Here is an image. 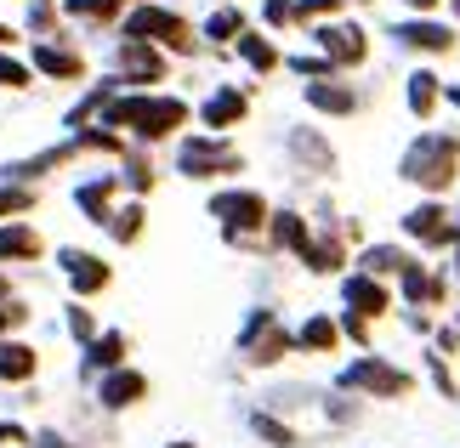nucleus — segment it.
I'll use <instances>...</instances> for the list:
<instances>
[{
	"label": "nucleus",
	"instance_id": "16",
	"mask_svg": "<svg viewBox=\"0 0 460 448\" xmlns=\"http://www.w3.org/2000/svg\"><path fill=\"white\" fill-rule=\"evenodd\" d=\"M114 176H97V182H80L75 188V205L85 210V222H97V227H109V216H114Z\"/></svg>",
	"mask_w": 460,
	"mask_h": 448
},
{
	"label": "nucleus",
	"instance_id": "25",
	"mask_svg": "<svg viewBox=\"0 0 460 448\" xmlns=\"http://www.w3.org/2000/svg\"><path fill=\"white\" fill-rule=\"evenodd\" d=\"M438 92H444V85H438V75H427V68H420V75H410V109H415L420 119L438 109Z\"/></svg>",
	"mask_w": 460,
	"mask_h": 448
},
{
	"label": "nucleus",
	"instance_id": "11",
	"mask_svg": "<svg viewBox=\"0 0 460 448\" xmlns=\"http://www.w3.org/2000/svg\"><path fill=\"white\" fill-rule=\"evenodd\" d=\"M97 398H102V408H131V403L148 398V374H137V369H109V374H102V386H97Z\"/></svg>",
	"mask_w": 460,
	"mask_h": 448
},
{
	"label": "nucleus",
	"instance_id": "42",
	"mask_svg": "<svg viewBox=\"0 0 460 448\" xmlns=\"http://www.w3.org/2000/svg\"><path fill=\"white\" fill-rule=\"evenodd\" d=\"M335 6H341V0H302V6H296V17H330Z\"/></svg>",
	"mask_w": 460,
	"mask_h": 448
},
{
	"label": "nucleus",
	"instance_id": "8",
	"mask_svg": "<svg viewBox=\"0 0 460 448\" xmlns=\"http://www.w3.org/2000/svg\"><path fill=\"white\" fill-rule=\"evenodd\" d=\"M296 347L290 329H279L273 312H251V324H244V352H251V364H279Z\"/></svg>",
	"mask_w": 460,
	"mask_h": 448
},
{
	"label": "nucleus",
	"instance_id": "48",
	"mask_svg": "<svg viewBox=\"0 0 460 448\" xmlns=\"http://www.w3.org/2000/svg\"><path fill=\"white\" fill-rule=\"evenodd\" d=\"M410 6H415V12H427V6H438V0H410Z\"/></svg>",
	"mask_w": 460,
	"mask_h": 448
},
{
	"label": "nucleus",
	"instance_id": "36",
	"mask_svg": "<svg viewBox=\"0 0 460 448\" xmlns=\"http://www.w3.org/2000/svg\"><path fill=\"white\" fill-rule=\"evenodd\" d=\"M296 154H302V159H313L318 171H330V148H324V142H318V136H307V131H296Z\"/></svg>",
	"mask_w": 460,
	"mask_h": 448
},
{
	"label": "nucleus",
	"instance_id": "6",
	"mask_svg": "<svg viewBox=\"0 0 460 448\" xmlns=\"http://www.w3.org/2000/svg\"><path fill=\"white\" fill-rule=\"evenodd\" d=\"M210 216H217L227 227V239L239 244L244 233H256L268 222V199H261V193H217V199H210Z\"/></svg>",
	"mask_w": 460,
	"mask_h": 448
},
{
	"label": "nucleus",
	"instance_id": "35",
	"mask_svg": "<svg viewBox=\"0 0 460 448\" xmlns=\"http://www.w3.org/2000/svg\"><path fill=\"white\" fill-rule=\"evenodd\" d=\"M51 23H58V0H29V29L51 34Z\"/></svg>",
	"mask_w": 460,
	"mask_h": 448
},
{
	"label": "nucleus",
	"instance_id": "10",
	"mask_svg": "<svg viewBox=\"0 0 460 448\" xmlns=\"http://www.w3.org/2000/svg\"><path fill=\"white\" fill-rule=\"evenodd\" d=\"M119 80H131V85L165 80V57H159L148 40H119Z\"/></svg>",
	"mask_w": 460,
	"mask_h": 448
},
{
	"label": "nucleus",
	"instance_id": "43",
	"mask_svg": "<svg viewBox=\"0 0 460 448\" xmlns=\"http://www.w3.org/2000/svg\"><path fill=\"white\" fill-rule=\"evenodd\" d=\"M12 443H29V432H23V426H6V420H0V448H12Z\"/></svg>",
	"mask_w": 460,
	"mask_h": 448
},
{
	"label": "nucleus",
	"instance_id": "29",
	"mask_svg": "<svg viewBox=\"0 0 460 448\" xmlns=\"http://www.w3.org/2000/svg\"><path fill=\"white\" fill-rule=\"evenodd\" d=\"M34 199H40L34 188H23V182H0V222H12V216H23V210H34Z\"/></svg>",
	"mask_w": 460,
	"mask_h": 448
},
{
	"label": "nucleus",
	"instance_id": "51",
	"mask_svg": "<svg viewBox=\"0 0 460 448\" xmlns=\"http://www.w3.org/2000/svg\"><path fill=\"white\" fill-rule=\"evenodd\" d=\"M137 6H143V0H137Z\"/></svg>",
	"mask_w": 460,
	"mask_h": 448
},
{
	"label": "nucleus",
	"instance_id": "30",
	"mask_svg": "<svg viewBox=\"0 0 460 448\" xmlns=\"http://www.w3.org/2000/svg\"><path fill=\"white\" fill-rule=\"evenodd\" d=\"M403 250H393V244H376V250H364V273L369 278H386V273H403Z\"/></svg>",
	"mask_w": 460,
	"mask_h": 448
},
{
	"label": "nucleus",
	"instance_id": "15",
	"mask_svg": "<svg viewBox=\"0 0 460 448\" xmlns=\"http://www.w3.org/2000/svg\"><path fill=\"white\" fill-rule=\"evenodd\" d=\"M34 369H40V352L29 347V340H12V335H0V381H34Z\"/></svg>",
	"mask_w": 460,
	"mask_h": 448
},
{
	"label": "nucleus",
	"instance_id": "19",
	"mask_svg": "<svg viewBox=\"0 0 460 448\" xmlns=\"http://www.w3.org/2000/svg\"><path fill=\"white\" fill-rule=\"evenodd\" d=\"M307 102L324 109V114H352L358 109V97H352L347 85H335V80H307Z\"/></svg>",
	"mask_w": 460,
	"mask_h": 448
},
{
	"label": "nucleus",
	"instance_id": "49",
	"mask_svg": "<svg viewBox=\"0 0 460 448\" xmlns=\"http://www.w3.org/2000/svg\"><path fill=\"white\" fill-rule=\"evenodd\" d=\"M449 102H460V85H455V92H449Z\"/></svg>",
	"mask_w": 460,
	"mask_h": 448
},
{
	"label": "nucleus",
	"instance_id": "20",
	"mask_svg": "<svg viewBox=\"0 0 460 448\" xmlns=\"http://www.w3.org/2000/svg\"><path fill=\"white\" fill-rule=\"evenodd\" d=\"M398 40H403V46H415V51H449V46H455V34H449L444 23H403V29H398Z\"/></svg>",
	"mask_w": 460,
	"mask_h": 448
},
{
	"label": "nucleus",
	"instance_id": "47",
	"mask_svg": "<svg viewBox=\"0 0 460 448\" xmlns=\"http://www.w3.org/2000/svg\"><path fill=\"white\" fill-rule=\"evenodd\" d=\"M0 301H12V278L6 273H0Z\"/></svg>",
	"mask_w": 460,
	"mask_h": 448
},
{
	"label": "nucleus",
	"instance_id": "1",
	"mask_svg": "<svg viewBox=\"0 0 460 448\" xmlns=\"http://www.w3.org/2000/svg\"><path fill=\"white\" fill-rule=\"evenodd\" d=\"M182 119H188L182 97H109L102 102V125H119V131H131L137 142L171 136Z\"/></svg>",
	"mask_w": 460,
	"mask_h": 448
},
{
	"label": "nucleus",
	"instance_id": "52",
	"mask_svg": "<svg viewBox=\"0 0 460 448\" xmlns=\"http://www.w3.org/2000/svg\"><path fill=\"white\" fill-rule=\"evenodd\" d=\"M455 12H460V6H455Z\"/></svg>",
	"mask_w": 460,
	"mask_h": 448
},
{
	"label": "nucleus",
	"instance_id": "18",
	"mask_svg": "<svg viewBox=\"0 0 460 448\" xmlns=\"http://www.w3.org/2000/svg\"><path fill=\"white\" fill-rule=\"evenodd\" d=\"M244 109H251V102H244V92L222 85V92H210V97H205V125H210V131H227V125H239V119H244Z\"/></svg>",
	"mask_w": 460,
	"mask_h": 448
},
{
	"label": "nucleus",
	"instance_id": "38",
	"mask_svg": "<svg viewBox=\"0 0 460 448\" xmlns=\"http://www.w3.org/2000/svg\"><path fill=\"white\" fill-rule=\"evenodd\" d=\"M68 335H75V340H92V335H97V318L85 312L80 301H75V307H68Z\"/></svg>",
	"mask_w": 460,
	"mask_h": 448
},
{
	"label": "nucleus",
	"instance_id": "50",
	"mask_svg": "<svg viewBox=\"0 0 460 448\" xmlns=\"http://www.w3.org/2000/svg\"><path fill=\"white\" fill-rule=\"evenodd\" d=\"M171 448H193V443H171Z\"/></svg>",
	"mask_w": 460,
	"mask_h": 448
},
{
	"label": "nucleus",
	"instance_id": "7",
	"mask_svg": "<svg viewBox=\"0 0 460 448\" xmlns=\"http://www.w3.org/2000/svg\"><path fill=\"white\" fill-rule=\"evenodd\" d=\"M58 267H63V278L75 284V295H102L114 284V267L102 261V256H92V250H58Z\"/></svg>",
	"mask_w": 460,
	"mask_h": 448
},
{
	"label": "nucleus",
	"instance_id": "40",
	"mask_svg": "<svg viewBox=\"0 0 460 448\" xmlns=\"http://www.w3.org/2000/svg\"><path fill=\"white\" fill-rule=\"evenodd\" d=\"M296 75H307V80H330V63L324 57H290Z\"/></svg>",
	"mask_w": 460,
	"mask_h": 448
},
{
	"label": "nucleus",
	"instance_id": "26",
	"mask_svg": "<svg viewBox=\"0 0 460 448\" xmlns=\"http://www.w3.org/2000/svg\"><path fill=\"white\" fill-rule=\"evenodd\" d=\"M273 222V244H285V250H296L302 256V244H307V222L302 216H290V210H279V216H268Z\"/></svg>",
	"mask_w": 460,
	"mask_h": 448
},
{
	"label": "nucleus",
	"instance_id": "12",
	"mask_svg": "<svg viewBox=\"0 0 460 448\" xmlns=\"http://www.w3.org/2000/svg\"><path fill=\"white\" fill-rule=\"evenodd\" d=\"M341 295H347V312H358V318H381L386 307H393L386 284H381V278H369V273H352Z\"/></svg>",
	"mask_w": 460,
	"mask_h": 448
},
{
	"label": "nucleus",
	"instance_id": "44",
	"mask_svg": "<svg viewBox=\"0 0 460 448\" xmlns=\"http://www.w3.org/2000/svg\"><path fill=\"white\" fill-rule=\"evenodd\" d=\"M341 329H347L352 340H364V318H358V312H347V318H341Z\"/></svg>",
	"mask_w": 460,
	"mask_h": 448
},
{
	"label": "nucleus",
	"instance_id": "28",
	"mask_svg": "<svg viewBox=\"0 0 460 448\" xmlns=\"http://www.w3.org/2000/svg\"><path fill=\"white\" fill-rule=\"evenodd\" d=\"M302 261L313 267V273H335V267H341V244H335V239H307Z\"/></svg>",
	"mask_w": 460,
	"mask_h": 448
},
{
	"label": "nucleus",
	"instance_id": "24",
	"mask_svg": "<svg viewBox=\"0 0 460 448\" xmlns=\"http://www.w3.org/2000/svg\"><path fill=\"white\" fill-rule=\"evenodd\" d=\"M239 57L256 68V75H268V68H279V51L273 40H261V34H239Z\"/></svg>",
	"mask_w": 460,
	"mask_h": 448
},
{
	"label": "nucleus",
	"instance_id": "41",
	"mask_svg": "<svg viewBox=\"0 0 460 448\" xmlns=\"http://www.w3.org/2000/svg\"><path fill=\"white\" fill-rule=\"evenodd\" d=\"M268 23H273V29L296 23V6H290V0H268Z\"/></svg>",
	"mask_w": 460,
	"mask_h": 448
},
{
	"label": "nucleus",
	"instance_id": "33",
	"mask_svg": "<svg viewBox=\"0 0 460 448\" xmlns=\"http://www.w3.org/2000/svg\"><path fill=\"white\" fill-rule=\"evenodd\" d=\"M251 426H256V437H268L273 448H296V443H302V437H296V432H290L285 420H273V415H256Z\"/></svg>",
	"mask_w": 460,
	"mask_h": 448
},
{
	"label": "nucleus",
	"instance_id": "23",
	"mask_svg": "<svg viewBox=\"0 0 460 448\" xmlns=\"http://www.w3.org/2000/svg\"><path fill=\"white\" fill-rule=\"evenodd\" d=\"M335 340H341V329H335L330 318H307L302 335H296V347L302 352H335Z\"/></svg>",
	"mask_w": 460,
	"mask_h": 448
},
{
	"label": "nucleus",
	"instance_id": "5",
	"mask_svg": "<svg viewBox=\"0 0 460 448\" xmlns=\"http://www.w3.org/2000/svg\"><path fill=\"white\" fill-rule=\"evenodd\" d=\"M341 386H352V391H369V398H403L415 381L403 369H393V364H381V357H358V364H347L341 369Z\"/></svg>",
	"mask_w": 460,
	"mask_h": 448
},
{
	"label": "nucleus",
	"instance_id": "3",
	"mask_svg": "<svg viewBox=\"0 0 460 448\" xmlns=\"http://www.w3.org/2000/svg\"><path fill=\"white\" fill-rule=\"evenodd\" d=\"M126 40H148V46H171V51H193V29L182 23L176 12L165 6H137L131 12V23H126Z\"/></svg>",
	"mask_w": 460,
	"mask_h": 448
},
{
	"label": "nucleus",
	"instance_id": "13",
	"mask_svg": "<svg viewBox=\"0 0 460 448\" xmlns=\"http://www.w3.org/2000/svg\"><path fill=\"white\" fill-rule=\"evenodd\" d=\"M46 239L29 222H0V261H40Z\"/></svg>",
	"mask_w": 460,
	"mask_h": 448
},
{
	"label": "nucleus",
	"instance_id": "14",
	"mask_svg": "<svg viewBox=\"0 0 460 448\" xmlns=\"http://www.w3.org/2000/svg\"><path fill=\"white\" fill-rule=\"evenodd\" d=\"M34 75H46V80H80L85 75V57H80V51H68V46L40 40V46H34Z\"/></svg>",
	"mask_w": 460,
	"mask_h": 448
},
{
	"label": "nucleus",
	"instance_id": "45",
	"mask_svg": "<svg viewBox=\"0 0 460 448\" xmlns=\"http://www.w3.org/2000/svg\"><path fill=\"white\" fill-rule=\"evenodd\" d=\"M34 448H75V443L58 437V432H46V437H34Z\"/></svg>",
	"mask_w": 460,
	"mask_h": 448
},
{
	"label": "nucleus",
	"instance_id": "32",
	"mask_svg": "<svg viewBox=\"0 0 460 448\" xmlns=\"http://www.w3.org/2000/svg\"><path fill=\"white\" fill-rule=\"evenodd\" d=\"M29 80H34V68H29V63H17L12 51H0V92H23Z\"/></svg>",
	"mask_w": 460,
	"mask_h": 448
},
{
	"label": "nucleus",
	"instance_id": "39",
	"mask_svg": "<svg viewBox=\"0 0 460 448\" xmlns=\"http://www.w3.org/2000/svg\"><path fill=\"white\" fill-rule=\"evenodd\" d=\"M23 324H29L23 301H0V335H12V329H23Z\"/></svg>",
	"mask_w": 460,
	"mask_h": 448
},
{
	"label": "nucleus",
	"instance_id": "37",
	"mask_svg": "<svg viewBox=\"0 0 460 448\" xmlns=\"http://www.w3.org/2000/svg\"><path fill=\"white\" fill-rule=\"evenodd\" d=\"M126 182H131L137 193H148V188H154V165H148L143 154H131V159H126Z\"/></svg>",
	"mask_w": 460,
	"mask_h": 448
},
{
	"label": "nucleus",
	"instance_id": "17",
	"mask_svg": "<svg viewBox=\"0 0 460 448\" xmlns=\"http://www.w3.org/2000/svg\"><path fill=\"white\" fill-rule=\"evenodd\" d=\"M403 227H410L415 239H427V244H449V239H455L444 205H420V210H410V216H403Z\"/></svg>",
	"mask_w": 460,
	"mask_h": 448
},
{
	"label": "nucleus",
	"instance_id": "34",
	"mask_svg": "<svg viewBox=\"0 0 460 448\" xmlns=\"http://www.w3.org/2000/svg\"><path fill=\"white\" fill-rule=\"evenodd\" d=\"M205 34H210V40H239V34H244V12H210Z\"/></svg>",
	"mask_w": 460,
	"mask_h": 448
},
{
	"label": "nucleus",
	"instance_id": "9",
	"mask_svg": "<svg viewBox=\"0 0 460 448\" xmlns=\"http://www.w3.org/2000/svg\"><path fill=\"white\" fill-rule=\"evenodd\" d=\"M318 46H324V63L335 68H352V63H364L369 57V40H364V29H347V23H324L318 29Z\"/></svg>",
	"mask_w": 460,
	"mask_h": 448
},
{
	"label": "nucleus",
	"instance_id": "4",
	"mask_svg": "<svg viewBox=\"0 0 460 448\" xmlns=\"http://www.w3.org/2000/svg\"><path fill=\"white\" fill-rule=\"evenodd\" d=\"M239 165H244L239 148H227L222 136H188L176 148V171L182 176H234Z\"/></svg>",
	"mask_w": 460,
	"mask_h": 448
},
{
	"label": "nucleus",
	"instance_id": "21",
	"mask_svg": "<svg viewBox=\"0 0 460 448\" xmlns=\"http://www.w3.org/2000/svg\"><path fill=\"white\" fill-rule=\"evenodd\" d=\"M403 295H410L415 301V307H420V301H444V278H427V273H420V261H403Z\"/></svg>",
	"mask_w": 460,
	"mask_h": 448
},
{
	"label": "nucleus",
	"instance_id": "31",
	"mask_svg": "<svg viewBox=\"0 0 460 448\" xmlns=\"http://www.w3.org/2000/svg\"><path fill=\"white\" fill-rule=\"evenodd\" d=\"M109 233H114L119 244H131L137 233H143V205H126V210H114V216H109Z\"/></svg>",
	"mask_w": 460,
	"mask_h": 448
},
{
	"label": "nucleus",
	"instance_id": "46",
	"mask_svg": "<svg viewBox=\"0 0 460 448\" xmlns=\"http://www.w3.org/2000/svg\"><path fill=\"white\" fill-rule=\"evenodd\" d=\"M12 40H17V34H12V29H6V23H0V51H6V46H12Z\"/></svg>",
	"mask_w": 460,
	"mask_h": 448
},
{
	"label": "nucleus",
	"instance_id": "2",
	"mask_svg": "<svg viewBox=\"0 0 460 448\" xmlns=\"http://www.w3.org/2000/svg\"><path fill=\"white\" fill-rule=\"evenodd\" d=\"M455 159H460V142L427 131L410 154H403V176H410V182H420V188H449V182H455Z\"/></svg>",
	"mask_w": 460,
	"mask_h": 448
},
{
	"label": "nucleus",
	"instance_id": "22",
	"mask_svg": "<svg viewBox=\"0 0 460 448\" xmlns=\"http://www.w3.org/2000/svg\"><path fill=\"white\" fill-rule=\"evenodd\" d=\"M126 347H131V340L119 329H109V335L92 340V357H85V364H92V369H119V364H126Z\"/></svg>",
	"mask_w": 460,
	"mask_h": 448
},
{
	"label": "nucleus",
	"instance_id": "27",
	"mask_svg": "<svg viewBox=\"0 0 460 448\" xmlns=\"http://www.w3.org/2000/svg\"><path fill=\"white\" fill-rule=\"evenodd\" d=\"M68 17H80V23H114L119 17V0H63Z\"/></svg>",
	"mask_w": 460,
	"mask_h": 448
}]
</instances>
